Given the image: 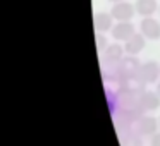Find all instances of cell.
Here are the masks:
<instances>
[{
  "instance_id": "6da1fadb",
  "label": "cell",
  "mask_w": 160,
  "mask_h": 146,
  "mask_svg": "<svg viewBox=\"0 0 160 146\" xmlns=\"http://www.w3.org/2000/svg\"><path fill=\"white\" fill-rule=\"evenodd\" d=\"M117 66H119V72H121L119 81L128 79V77H134L139 72V69H141V62H139L138 55H126Z\"/></svg>"
},
{
  "instance_id": "7a4b0ae2",
  "label": "cell",
  "mask_w": 160,
  "mask_h": 146,
  "mask_svg": "<svg viewBox=\"0 0 160 146\" xmlns=\"http://www.w3.org/2000/svg\"><path fill=\"white\" fill-rule=\"evenodd\" d=\"M136 76H138L145 84L157 83L158 77H160V66H158V62H155V60H148V62L141 64V69H139V72L136 74Z\"/></svg>"
},
{
  "instance_id": "3957f363",
  "label": "cell",
  "mask_w": 160,
  "mask_h": 146,
  "mask_svg": "<svg viewBox=\"0 0 160 146\" xmlns=\"http://www.w3.org/2000/svg\"><path fill=\"white\" fill-rule=\"evenodd\" d=\"M110 33H112V38L115 41H128L131 36L136 35V28L129 21H117Z\"/></svg>"
},
{
  "instance_id": "277c9868",
  "label": "cell",
  "mask_w": 160,
  "mask_h": 146,
  "mask_svg": "<svg viewBox=\"0 0 160 146\" xmlns=\"http://www.w3.org/2000/svg\"><path fill=\"white\" fill-rule=\"evenodd\" d=\"M158 119L152 117V115H143L138 122L134 124V131L141 136H150L152 138L155 132H158Z\"/></svg>"
},
{
  "instance_id": "5b68a950",
  "label": "cell",
  "mask_w": 160,
  "mask_h": 146,
  "mask_svg": "<svg viewBox=\"0 0 160 146\" xmlns=\"http://www.w3.org/2000/svg\"><path fill=\"white\" fill-rule=\"evenodd\" d=\"M139 33L145 36L146 40H160V22L153 17H143L139 22Z\"/></svg>"
},
{
  "instance_id": "8992f818",
  "label": "cell",
  "mask_w": 160,
  "mask_h": 146,
  "mask_svg": "<svg viewBox=\"0 0 160 146\" xmlns=\"http://www.w3.org/2000/svg\"><path fill=\"white\" fill-rule=\"evenodd\" d=\"M110 14L114 16L115 21H131L132 16L136 14V7L126 0H122V2L114 4V7L110 9Z\"/></svg>"
},
{
  "instance_id": "52a82bcc",
  "label": "cell",
  "mask_w": 160,
  "mask_h": 146,
  "mask_svg": "<svg viewBox=\"0 0 160 146\" xmlns=\"http://www.w3.org/2000/svg\"><path fill=\"white\" fill-rule=\"evenodd\" d=\"M124 46L119 45V43H110L107 48L103 50V66H115L124 59Z\"/></svg>"
},
{
  "instance_id": "ba28073f",
  "label": "cell",
  "mask_w": 160,
  "mask_h": 146,
  "mask_svg": "<svg viewBox=\"0 0 160 146\" xmlns=\"http://www.w3.org/2000/svg\"><path fill=\"white\" fill-rule=\"evenodd\" d=\"M145 45H146V38L141 33H136L128 41H124V50L128 55H139L145 50Z\"/></svg>"
},
{
  "instance_id": "9c48e42d",
  "label": "cell",
  "mask_w": 160,
  "mask_h": 146,
  "mask_svg": "<svg viewBox=\"0 0 160 146\" xmlns=\"http://www.w3.org/2000/svg\"><path fill=\"white\" fill-rule=\"evenodd\" d=\"M114 16L108 14V12H98L95 14L93 17V26H95V31L98 33H107V31H112L114 28Z\"/></svg>"
},
{
  "instance_id": "30bf717a",
  "label": "cell",
  "mask_w": 160,
  "mask_h": 146,
  "mask_svg": "<svg viewBox=\"0 0 160 146\" xmlns=\"http://www.w3.org/2000/svg\"><path fill=\"white\" fill-rule=\"evenodd\" d=\"M139 103H141V107L145 108L146 112H153L160 107V95L157 93V91L146 90L139 95Z\"/></svg>"
},
{
  "instance_id": "8fae6325",
  "label": "cell",
  "mask_w": 160,
  "mask_h": 146,
  "mask_svg": "<svg viewBox=\"0 0 160 146\" xmlns=\"http://www.w3.org/2000/svg\"><path fill=\"white\" fill-rule=\"evenodd\" d=\"M114 127H115V131H117V134L122 138L124 134H128V132L134 131V122L129 120L126 114H122V112H117V114L114 115Z\"/></svg>"
},
{
  "instance_id": "7c38bea8",
  "label": "cell",
  "mask_w": 160,
  "mask_h": 146,
  "mask_svg": "<svg viewBox=\"0 0 160 146\" xmlns=\"http://www.w3.org/2000/svg\"><path fill=\"white\" fill-rule=\"evenodd\" d=\"M134 7L141 17H153V14L158 11L160 5L157 0H136Z\"/></svg>"
},
{
  "instance_id": "4fadbf2b",
  "label": "cell",
  "mask_w": 160,
  "mask_h": 146,
  "mask_svg": "<svg viewBox=\"0 0 160 146\" xmlns=\"http://www.w3.org/2000/svg\"><path fill=\"white\" fill-rule=\"evenodd\" d=\"M121 146H145L143 144V136L136 131H131L121 138Z\"/></svg>"
},
{
  "instance_id": "5bb4252c",
  "label": "cell",
  "mask_w": 160,
  "mask_h": 146,
  "mask_svg": "<svg viewBox=\"0 0 160 146\" xmlns=\"http://www.w3.org/2000/svg\"><path fill=\"white\" fill-rule=\"evenodd\" d=\"M95 41H97V48H100V50H105L108 46L107 45V38H105L103 33H98L97 38H95Z\"/></svg>"
},
{
  "instance_id": "9a60e30c",
  "label": "cell",
  "mask_w": 160,
  "mask_h": 146,
  "mask_svg": "<svg viewBox=\"0 0 160 146\" xmlns=\"http://www.w3.org/2000/svg\"><path fill=\"white\" fill-rule=\"evenodd\" d=\"M150 144L152 146H160V132H155V134L150 138Z\"/></svg>"
},
{
  "instance_id": "2e32d148",
  "label": "cell",
  "mask_w": 160,
  "mask_h": 146,
  "mask_svg": "<svg viewBox=\"0 0 160 146\" xmlns=\"http://www.w3.org/2000/svg\"><path fill=\"white\" fill-rule=\"evenodd\" d=\"M155 91H157V93L160 95V81H158V83H157V90H155Z\"/></svg>"
},
{
  "instance_id": "e0dca14e",
  "label": "cell",
  "mask_w": 160,
  "mask_h": 146,
  "mask_svg": "<svg viewBox=\"0 0 160 146\" xmlns=\"http://www.w3.org/2000/svg\"><path fill=\"white\" fill-rule=\"evenodd\" d=\"M108 2H112V4H117V2H122V0H108Z\"/></svg>"
},
{
  "instance_id": "ac0fdd59",
  "label": "cell",
  "mask_w": 160,
  "mask_h": 146,
  "mask_svg": "<svg viewBox=\"0 0 160 146\" xmlns=\"http://www.w3.org/2000/svg\"><path fill=\"white\" fill-rule=\"evenodd\" d=\"M158 127H160V117H158Z\"/></svg>"
},
{
  "instance_id": "d6986e66",
  "label": "cell",
  "mask_w": 160,
  "mask_h": 146,
  "mask_svg": "<svg viewBox=\"0 0 160 146\" xmlns=\"http://www.w3.org/2000/svg\"><path fill=\"white\" fill-rule=\"evenodd\" d=\"M158 12H160V7H158Z\"/></svg>"
}]
</instances>
